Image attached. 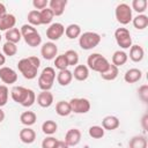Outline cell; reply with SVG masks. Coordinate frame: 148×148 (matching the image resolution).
<instances>
[{
  "instance_id": "cell-1",
  "label": "cell",
  "mask_w": 148,
  "mask_h": 148,
  "mask_svg": "<svg viewBox=\"0 0 148 148\" xmlns=\"http://www.w3.org/2000/svg\"><path fill=\"white\" fill-rule=\"evenodd\" d=\"M10 96L14 102L21 104L24 108H30L36 102V94L32 89L22 87V86H15L10 90Z\"/></svg>"
},
{
  "instance_id": "cell-2",
  "label": "cell",
  "mask_w": 148,
  "mask_h": 148,
  "mask_svg": "<svg viewBox=\"0 0 148 148\" xmlns=\"http://www.w3.org/2000/svg\"><path fill=\"white\" fill-rule=\"evenodd\" d=\"M39 66H40V60L35 56L23 58L17 62V68L20 73L27 80H32L37 76Z\"/></svg>"
},
{
  "instance_id": "cell-3",
  "label": "cell",
  "mask_w": 148,
  "mask_h": 148,
  "mask_svg": "<svg viewBox=\"0 0 148 148\" xmlns=\"http://www.w3.org/2000/svg\"><path fill=\"white\" fill-rule=\"evenodd\" d=\"M109 66H110L109 60L101 53H91L87 59V67L99 74L105 72L109 68Z\"/></svg>"
},
{
  "instance_id": "cell-4",
  "label": "cell",
  "mask_w": 148,
  "mask_h": 148,
  "mask_svg": "<svg viewBox=\"0 0 148 148\" xmlns=\"http://www.w3.org/2000/svg\"><path fill=\"white\" fill-rule=\"evenodd\" d=\"M54 79H56L54 68L47 66V67L43 68V71L40 72L39 76H38V87L43 91H50L51 88L53 87Z\"/></svg>"
},
{
  "instance_id": "cell-5",
  "label": "cell",
  "mask_w": 148,
  "mask_h": 148,
  "mask_svg": "<svg viewBox=\"0 0 148 148\" xmlns=\"http://www.w3.org/2000/svg\"><path fill=\"white\" fill-rule=\"evenodd\" d=\"M101 43V36L94 31H86L79 37V45L82 50H92Z\"/></svg>"
},
{
  "instance_id": "cell-6",
  "label": "cell",
  "mask_w": 148,
  "mask_h": 148,
  "mask_svg": "<svg viewBox=\"0 0 148 148\" xmlns=\"http://www.w3.org/2000/svg\"><path fill=\"white\" fill-rule=\"evenodd\" d=\"M114 15H116V18H117L118 23H120L123 25L128 24L133 18L132 8H131L130 5H127L125 2H121V3L117 5V7L114 9Z\"/></svg>"
},
{
  "instance_id": "cell-7",
  "label": "cell",
  "mask_w": 148,
  "mask_h": 148,
  "mask_svg": "<svg viewBox=\"0 0 148 148\" xmlns=\"http://www.w3.org/2000/svg\"><path fill=\"white\" fill-rule=\"evenodd\" d=\"M114 38H116V42H117L118 46H120L121 49H130L133 45L132 44L131 34H130L128 29H126V28H118V29H116Z\"/></svg>"
},
{
  "instance_id": "cell-8",
  "label": "cell",
  "mask_w": 148,
  "mask_h": 148,
  "mask_svg": "<svg viewBox=\"0 0 148 148\" xmlns=\"http://www.w3.org/2000/svg\"><path fill=\"white\" fill-rule=\"evenodd\" d=\"M69 105H71L72 112L77 113V114L87 113L90 110V102L87 98H83V97L72 98L69 101Z\"/></svg>"
},
{
  "instance_id": "cell-9",
  "label": "cell",
  "mask_w": 148,
  "mask_h": 148,
  "mask_svg": "<svg viewBox=\"0 0 148 148\" xmlns=\"http://www.w3.org/2000/svg\"><path fill=\"white\" fill-rule=\"evenodd\" d=\"M64 34H65V27L62 23H59V22L51 23L50 27L46 29V37L51 42L58 40L60 37H62Z\"/></svg>"
},
{
  "instance_id": "cell-10",
  "label": "cell",
  "mask_w": 148,
  "mask_h": 148,
  "mask_svg": "<svg viewBox=\"0 0 148 148\" xmlns=\"http://www.w3.org/2000/svg\"><path fill=\"white\" fill-rule=\"evenodd\" d=\"M40 54L45 60H52L58 54V47L53 42H46L40 47Z\"/></svg>"
},
{
  "instance_id": "cell-11",
  "label": "cell",
  "mask_w": 148,
  "mask_h": 148,
  "mask_svg": "<svg viewBox=\"0 0 148 148\" xmlns=\"http://www.w3.org/2000/svg\"><path fill=\"white\" fill-rule=\"evenodd\" d=\"M0 80L6 84H13L17 81V73L7 66L0 67Z\"/></svg>"
},
{
  "instance_id": "cell-12",
  "label": "cell",
  "mask_w": 148,
  "mask_h": 148,
  "mask_svg": "<svg viewBox=\"0 0 148 148\" xmlns=\"http://www.w3.org/2000/svg\"><path fill=\"white\" fill-rule=\"evenodd\" d=\"M65 143L68 147H73L76 146L80 141H81V132L77 128H71L67 131L66 135H65Z\"/></svg>"
},
{
  "instance_id": "cell-13",
  "label": "cell",
  "mask_w": 148,
  "mask_h": 148,
  "mask_svg": "<svg viewBox=\"0 0 148 148\" xmlns=\"http://www.w3.org/2000/svg\"><path fill=\"white\" fill-rule=\"evenodd\" d=\"M67 6V0H50L49 8L52 10L54 16H61L65 12V7Z\"/></svg>"
},
{
  "instance_id": "cell-14",
  "label": "cell",
  "mask_w": 148,
  "mask_h": 148,
  "mask_svg": "<svg viewBox=\"0 0 148 148\" xmlns=\"http://www.w3.org/2000/svg\"><path fill=\"white\" fill-rule=\"evenodd\" d=\"M16 24V17L13 14H5L2 17H0V31H7L15 27Z\"/></svg>"
},
{
  "instance_id": "cell-15",
  "label": "cell",
  "mask_w": 148,
  "mask_h": 148,
  "mask_svg": "<svg viewBox=\"0 0 148 148\" xmlns=\"http://www.w3.org/2000/svg\"><path fill=\"white\" fill-rule=\"evenodd\" d=\"M37 103L42 108H50L53 104V94L51 91H40L37 95Z\"/></svg>"
},
{
  "instance_id": "cell-16",
  "label": "cell",
  "mask_w": 148,
  "mask_h": 148,
  "mask_svg": "<svg viewBox=\"0 0 148 148\" xmlns=\"http://www.w3.org/2000/svg\"><path fill=\"white\" fill-rule=\"evenodd\" d=\"M20 140L23 142V143H27V145H30L35 140H36V132L30 128V127H24L20 131Z\"/></svg>"
},
{
  "instance_id": "cell-17",
  "label": "cell",
  "mask_w": 148,
  "mask_h": 148,
  "mask_svg": "<svg viewBox=\"0 0 148 148\" xmlns=\"http://www.w3.org/2000/svg\"><path fill=\"white\" fill-rule=\"evenodd\" d=\"M142 77V72L139 68H130L124 74V80L127 83H135L140 81Z\"/></svg>"
},
{
  "instance_id": "cell-18",
  "label": "cell",
  "mask_w": 148,
  "mask_h": 148,
  "mask_svg": "<svg viewBox=\"0 0 148 148\" xmlns=\"http://www.w3.org/2000/svg\"><path fill=\"white\" fill-rule=\"evenodd\" d=\"M120 125L119 119L116 116H106L102 120V127L106 131H113L117 130Z\"/></svg>"
},
{
  "instance_id": "cell-19",
  "label": "cell",
  "mask_w": 148,
  "mask_h": 148,
  "mask_svg": "<svg viewBox=\"0 0 148 148\" xmlns=\"http://www.w3.org/2000/svg\"><path fill=\"white\" fill-rule=\"evenodd\" d=\"M145 57V50L140 45H132L130 47V59L134 62H140Z\"/></svg>"
},
{
  "instance_id": "cell-20",
  "label": "cell",
  "mask_w": 148,
  "mask_h": 148,
  "mask_svg": "<svg viewBox=\"0 0 148 148\" xmlns=\"http://www.w3.org/2000/svg\"><path fill=\"white\" fill-rule=\"evenodd\" d=\"M73 77L77 81H84L89 76V68L86 65H76L74 72H72Z\"/></svg>"
},
{
  "instance_id": "cell-21",
  "label": "cell",
  "mask_w": 148,
  "mask_h": 148,
  "mask_svg": "<svg viewBox=\"0 0 148 148\" xmlns=\"http://www.w3.org/2000/svg\"><path fill=\"white\" fill-rule=\"evenodd\" d=\"M73 80V74L69 69H62V71H59V73L57 74V81L60 86L62 87H66L68 86Z\"/></svg>"
},
{
  "instance_id": "cell-22",
  "label": "cell",
  "mask_w": 148,
  "mask_h": 148,
  "mask_svg": "<svg viewBox=\"0 0 148 148\" xmlns=\"http://www.w3.org/2000/svg\"><path fill=\"white\" fill-rule=\"evenodd\" d=\"M56 112L60 117H67L72 113V109L69 105V102L66 101H59L56 104Z\"/></svg>"
},
{
  "instance_id": "cell-23",
  "label": "cell",
  "mask_w": 148,
  "mask_h": 148,
  "mask_svg": "<svg viewBox=\"0 0 148 148\" xmlns=\"http://www.w3.org/2000/svg\"><path fill=\"white\" fill-rule=\"evenodd\" d=\"M128 59V56L125 51H121V50H118L116 51L113 54H112V65H114L116 67H119V66H123L126 64Z\"/></svg>"
},
{
  "instance_id": "cell-24",
  "label": "cell",
  "mask_w": 148,
  "mask_h": 148,
  "mask_svg": "<svg viewBox=\"0 0 148 148\" xmlns=\"http://www.w3.org/2000/svg\"><path fill=\"white\" fill-rule=\"evenodd\" d=\"M20 120H21V123L23 125H25L27 127H29V126H32L36 123L37 114L35 112H32V111H24V112L21 113Z\"/></svg>"
},
{
  "instance_id": "cell-25",
  "label": "cell",
  "mask_w": 148,
  "mask_h": 148,
  "mask_svg": "<svg viewBox=\"0 0 148 148\" xmlns=\"http://www.w3.org/2000/svg\"><path fill=\"white\" fill-rule=\"evenodd\" d=\"M132 23H133V25H134L135 29L143 30L148 25V16L145 15V14H139L135 17L132 18Z\"/></svg>"
},
{
  "instance_id": "cell-26",
  "label": "cell",
  "mask_w": 148,
  "mask_h": 148,
  "mask_svg": "<svg viewBox=\"0 0 148 148\" xmlns=\"http://www.w3.org/2000/svg\"><path fill=\"white\" fill-rule=\"evenodd\" d=\"M65 34H66L67 38H69V39L79 38L80 35H81V27L79 24H76V23H72V24L66 27Z\"/></svg>"
},
{
  "instance_id": "cell-27",
  "label": "cell",
  "mask_w": 148,
  "mask_h": 148,
  "mask_svg": "<svg viewBox=\"0 0 148 148\" xmlns=\"http://www.w3.org/2000/svg\"><path fill=\"white\" fill-rule=\"evenodd\" d=\"M5 38H6V42H10V43L17 44L22 39V35H21V31L17 28H13V29L6 31Z\"/></svg>"
},
{
  "instance_id": "cell-28",
  "label": "cell",
  "mask_w": 148,
  "mask_h": 148,
  "mask_svg": "<svg viewBox=\"0 0 148 148\" xmlns=\"http://www.w3.org/2000/svg\"><path fill=\"white\" fill-rule=\"evenodd\" d=\"M118 74H119L118 67H116L114 65L110 64L109 68H108L105 72L101 73V77H102L103 80H105V81H113L114 79H117Z\"/></svg>"
},
{
  "instance_id": "cell-29",
  "label": "cell",
  "mask_w": 148,
  "mask_h": 148,
  "mask_svg": "<svg viewBox=\"0 0 148 148\" xmlns=\"http://www.w3.org/2000/svg\"><path fill=\"white\" fill-rule=\"evenodd\" d=\"M130 148H147V138L145 135H135L128 141Z\"/></svg>"
},
{
  "instance_id": "cell-30",
  "label": "cell",
  "mask_w": 148,
  "mask_h": 148,
  "mask_svg": "<svg viewBox=\"0 0 148 148\" xmlns=\"http://www.w3.org/2000/svg\"><path fill=\"white\" fill-rule=\"evenodd\" d=\"M23 38H24V42L31 47H36V46L40 45V43H42V37L38 34V31H34V32L24 36Z\"/></svg>"
},
{
  "instance_id": "cell-31",
  "label": "cell",
  "mask_w": 148,
  "mask_h": 148,
  "mask_svg": "<svg viewBox=\"0 0 148 148\" xmlns=\"http://www.w3.org/2000/svg\"><path fill=\"white\" fill-rule=\"evenodd\" d=\"M58 130V125L54 120H45L43 124H42V131L44 134L46 135H52L57 132Z\"/></svg>"
},
{
  "instance_id": "cell-32",
  "label": "cell",
  "mask_w": 148,
  "mask_h": 148,
  "mask_svg": "<svg viewBox=\"0 0 148 148\" xmlns=\"http://www.w3.org/2000/svg\"><path fill=\"white\" fill-rule=\"evenodd\" d=\"M27 18H28L29 24L32 25V27H35V25H40V24H42V22H40V13H39V10H36V9L30 10V12L28 13Z\"/></svg>"
},
{
  "instance_id": "cell-33",
  "label": "cell",
  "mask_w": 148,
  "mask_h": 148,
  "mask_svg": "<svg viewBox=\"0 0 148 148\" xmlns=\"http://www.w3.org/2000/svg\"><path fill=\"white\" fill-rule=\"evenodd\" d=\"M104 133H105V130L102 126H98V125L90 126L89 130H88V134L92 139H101V138L104 136Z\"/></svg>"
},
{
  "instance_id": "cell-34",
  "label": "cell",
  "mask_w": 148,
  "mask_h": 148,
  "mask_svg": "<svg viewBox=\"0 0 148 148\" xmlns=\"http://www.w3.org/2000/svg\"><path fill=\"white\" fill-rule=\"evenodd\" d=\"M39 13H40V22H42V24H50L52 22L54 15H53V13H52V10L50 8L46 7V8L42 9V10H39Z\"/></svg>"
},
{
  "instance_id": "cell-35",
  "label": "cell",
  "mask_w": 148,
  "mask_h": 148,
  "mask_svg": "<svg viewBox=\"0 0 148 148\" xmlns=\"http://www.w3.org/2000/svg\"><path fill=\"white\" fill-rule=\"evenodd\" d=\"M65 57L67 59L68 66H76L79 62V53L75 50H67L65 53Z\"/></svg>"
},
{
  "instance_id": "cell-36",
  "label": "cell",
  "mask_w": 148,
  "mask_h": 148,
  "mask_svg": "<svg viewBox=\"0 0 148 148\" xmlns=\"http://www.w3.org/2000/svg\"><path fill=\"white\" fill-rule=\"evenodd\" d=\"M148 2L147 0H133L132 1V10H135L139 14H143V12L147 9Z\"/></svg>"
},
{
  "instance_id": "cell-37",
  "label": "cell",
  "mask_w": 148,
  "mask_h": 148,
  "mask_svg": "<svg viewBox=\"0 0 148 148\" xmlns=\"http://www.w3.org/2000/svg\"><path fill=\"white\" fill-rule=\"evenodd\" d=\"M2 52L5 56L7 57H13L17 53V46L16 44L14 43H10V42H6L2 46Z\"/></svg>"
},
{
  "instance_id": "cell-38",
  "label": "cell",
  "mask_w": 148,
  "mask_h": 148,
  "mask_svg": "<svg viewBox=\"0 0 148 148\" xmlns=\"http://www.w3.org/2000/svg\"><path fill=\"white\" fill-rule=\"evenodd\" d=\"M54 66L59 71H62V69H67L68 67V62H67V59L65 57V54H59L54 58Z\"/></svg>"
},
{
  "instance_id": "cell-39",
  "label": "cell",
  "mask_w": 148,
  "mask_h": 148,
  "mask_svg": "<svg viewBox=\"0 0 148 148\" xmlns=\"http://www.w3.org/2000/svg\"><path fill=\"white\" fill-rule=\"evenodd\" d=\"M8 96H9V90L6 84H0V108L5 106L8 102Z\"/></svg>"
},
{
  "instance_id": "cell-40",
  "label": "cell",
  "mask_w": 148,
  "mask_h": 148,
  "mask_svg": "<svg viewBox=\"0 0 148 148\" xmlns=\"http://www.w3.org/2000/svg\"><path fill=\"white\" fill-rule=\"evenodd\" d=\"M138 94L142 102H148V86L147 84H142L141 87H139Z\"/></svg>"
},
{
  "instance_id": "cell-41",
  "label": "cell",
  "mask_w": 148,
  "mask_h": 148,
  "mask_svg": "<svg viewBox=\"0 0 148 148\" xmlns=\"http://www.w3.org/2000/svg\"><path fill=\"white\" fill-rule=\"evenodd\" d=\"M57 139L53 136H47L42 141V148H54L57 143Z\"/></svg>"
},
{
  "instance_id": "cell-42",
  "label": "cell",
  "mask_w": 148,
  "mask_h": 148,
  "mask_svg": "<svg viewBox=\"0 0 148 148\" xmlns=\"http://www.w3.org/2000/svg\"><path fill=\"white\" fill-rule=\"evenodd\" d=\"M20 31H21L22 37H24V36H27V35H29V34H31V32H34V31H37V29H36L35 27L30 25V24H23V25L21 27Z\"/></svg>"
},
{
  "instance_id": "cell-43",
  "label": "cell",
  "mask_w": 148,
  "mask_h": 148,
  "mask_svg": "<svg viewBox=\"0 0 148 148\" xmlns=\"http://www.w3.org/2000/svg\"><path fill=\"white\" fill-rule=\"evenodd\" d=\"M47 5H49V1L47 0H34L32 1V6L35 7L36 10H38V9L42 10V9L46 8Z\"/></svg>"
},
{
  "instance_id": "cell-44",
  "label": "cell",
  "mask_w": 148,
  "mask_h": 148,
  "mask_svg": "<svg viewBox=\"0 0 148 148\" xmlns=\"http://www.w3.org/2000/svg\"><path fill=\"white\" fill-rule=\"evenodd\" d=\"M141 124H142V127H143V130H148V114L146 113L143 117H142V119H141Z\"/></svg>"
},
{
  "instance_id": "cell-45",
  "label": "cell",
  "mask_w": 148,
  "mask_h": 148,
  "mask_svg": "<svg viewBox=\"0 0 148 148\" xmlns=\"http://www.w3.org/2000/svg\"><path fill=\"white\" fill-rule=\"evenodd\" d=\"M54 148H69V147L65 143V141H57Z\"/></svg>"
},
{
  "instance_id": "cell-46",
  "label": "cell",
  "mask_w": 148,
  "mask_h": 148,
  "mask_svg": "<svg viewBox=\"0 0 148 148\" xmlns=\"http://www.w3.org/2000/svg\"><path fill=\"white\" fill-rule=\"evenodd\" d=\"M5 14H7V12H6V6H5L2 2H0V17H2Z\"/></svg>"
},
{
  "instance_id": "cell-47",
  "label": "cell",
  "mask_w": 148,
  "mask_h": 148,
  "mask_svg": "<svg viewBox=\"0 0 148 148\" xmlns=\"http://www.w3.org/2000/svg\"><path fill=\"white\" fill-rule=\"evenodd\" d=\"M5 62H6V56L2 52H0V67H2Z\"/></svg>"
},
{
  "instance_id": "cell-48",
  "label": "cell",
  "mask_w": 148,
  "mask_h": 148,
  "mask_svg": "<svg viewBox=\"0 0 148 148\" xmlns=\"http://www.w3.org/2000/svg\"><path fill=\"white\" fill-rule=\"evenodd\" d=\"M5 120V112L2 111V109L0 108V123H2Z\"/></svg>"
},
{
  "instance_id": "cell-49",
  "label": "cell",
  "mask_w": 148,
  "mask_h": 148,
  "mask_svg": "<svg viewBox=\"0 0 148 148\" xmlns=\"http://www.w3.org/2000/svg\"><path fill=\"white\" fill-rule=\"evenodd\" d=\"M1 38H2V37H1V34H0V42H1Z\"/></svg>"
}]
</instances>
